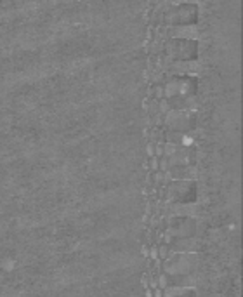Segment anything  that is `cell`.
Segmentation results:
<instances>
[{
	"label": "cell",
	"instance_id": "4fadbf2b",
	"mask_svg": "<svg viewBox=\"0 0 243 297\" xmlns=\"http://www.w3.org/2000/svg\"><path fill=\"white\" fill-rule=\"evenodd\" d=\"M161 109H167V101H161Z\"/></svg>",
	"mask_w": 243,
	"mask_h": 297
},
{
	"label": "cell",
	"instance_id": "7a4b0ae2",
	"mask_svg": "<svg viewBox=\"0 0 243 297\" xmlns=\"http://www.w3.org/2000/svg\"><path fill=\"white\" fill-rule=\"evenodd\" d=\"M148 167H150V169L153 170V172H158V170H160V167H158V158H156V156L151 158L150 163H148Z\"/></svg>",
	"mask_w": 243,
	"mask_h": 297
},
{
	"label": "cell",
	"instance_id": "8992f818",
	"mask_svg": "<svg viewBox=\"0 0 243 297\" xmlns=\"http://www.w3.org/2000/svg\"><path fill=\"white\" fill-rule=\"evenodd\" d=\"M141 254L144 257H148V256H150V248L146 247V245H142V247H141Z\"/></svg>",
	"mask_w": 243,
	"mask_h": 297
},
{
	"label": "cell",
	"instance_id": "52a82bcc",
	"mask_svg": "<svg viewBox=\"0 0 243 297\" xmlns=\"http://www.w3.org/2000/svg\"><path fill=\"white\" fill-rule=\"evenodd\" d=\"M155 94H156L158 99H160L161 96H163V89H161V87H156V89H155Z\"/></svg>",
	"mask_w": 243,
	"mask_h": 297
},
{
	"label": "cell",
	"instance_id": "8fae6325",
	"mask_svg": "<svg viewBox=\"0 0 243 297\" xmlns=\"http://www.w3.org/2000/svg\"><path fill=\"white\" fill-rule=\"evenodd\" d=\"M144 297H153V290L146 289V292H144Z\"/></svg>",
	"mask_w": 243,
	"mask_h": 297
},
{
	"label": "cell",
	"instance_id": "277c9868",
	"mask_svg": "<svg viewBox=\"0 0 243 297\" xmlns=\"http://www.w3.org/2000/svg\"><path fill=\"white\" fill-rule=\"evenodd\" d=\"M155 156H163V144H155Z\"/></svg>",
	"mask_w": 243,
	"mask_h": 297
},
{
	"label": "cell",
	"instance_id": "30bf717a",
	"mask_svg": "<svg viewBox=\"0 0 243 297\" xmlns=\"http://www.w3.org/2000/svg\"><path fill=\"white\" fill-rule=\"evenodd\" d=\"M158 226V221H156V217H151V228H156ZM150 228V230H151Z\"/></svg>",
	"mask_w": 243,
	"mask_h": 297
},
{
	"label": "cell",
	"instance_id": "ba28073f",
	"mask_svg": "<svg viewBox=\"0 0 243 297\" xmlns=\"http://www.w3.org/2000/svg\"><path fill=\"white\" fill-rule=\"evenodd\" d=\"M153 297H163V290L161 289H156V290H153Z\"/></svg>",
	"mask_w": 243,
	"mask_h": 297
},
{
	"label": "cell",
	"instance_id": "9c48e42d",
	"mask_svg": "<svg viewBox=\"0 0 243 297\" xmlns=\"http://www.w3.org/2000/svg\"><path fill=\"white\" fill-rule=\"evenodd\" d=\"M141 283H142V287H144V289H148V276H142V278H141Z\"/></svg>",
	"mask_w": 243,
	"mask_h": 297
},
{
	"label": "cell",
	"instance_id": "7c38bea8",
	"mask_svg": "<svg viewBox=\"0 0 243 297\" xmlns=\"http://www.w3.org/2000/svg\"><path fill=\"white\" fill-rule=\"evenodd\" d=\"M148 221H150V215H142V222H144V224H146V222H148Z\"/></svg>",
	"mask_w": 243,
	"mask_h": 297
},
{
	"label": "cell",
	"instance_id": "5b68a950",
	"mask_svg": "<svg viewBox=\"0 0 243 297\" xmlns=\"http://www.w3.org/2000/svg\"><path fill=\"white\" fill-rule=\"evenodd\" d=\"M146 153L153 158L155 156V144H148V146H146Z\"/></svg>",
	"mask_w": 243,
	"mask_h": 297
},
{
	"label": "cell",
	"instance_id": "3957f363",
	"mask_svg": "<svg viewBox=\"0 0 243 297\" xmlns=\"http://www.w3.org/2000/svg\"><path fill=\"white\" fill-rule=\"evenodd\" d=\"M148 259L153 261V263L158 259V248H156V245H153V247L150 248V256H148Z\"/></svg>",
	"mask_w": 243,
	"mask_h": 297
},
{
	"label": "cell",
	"instance_id": "6da1fadb",
	"mask_svg": "<svg viewBox=\"0 0 243 297\" xmlns=\"http://www.w3.org/2000/svg\"><path fill=\"white\" fill-rule=\"evenodd\" d=\"M156 248H158V259H160V261H163L165 257H167L168 247H167V245H163V243H160V247H156Z\"/></svg>",
	"mask_w": 243,
	"mask_h": 297
}]
</instances>
